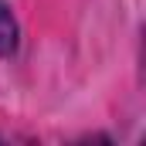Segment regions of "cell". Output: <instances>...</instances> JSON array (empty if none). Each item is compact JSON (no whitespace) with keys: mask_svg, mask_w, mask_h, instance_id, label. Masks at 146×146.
I'll return each instance as SVG.
<instances>
[{"mask_svg":"<svg viewBox=\"0 0 146 146\" xmlns=\"http://www.w3.org/2000/svg\"><path fill=\"white\" fill-rule=\"evenodd\" d=\"M14 48H17V24H14L10 7L0 0V54H10Z\"/></svg>","mask_w":146,"mask_h":146,"instance_id":"obj_1","label":"cell"}]
</instances>
